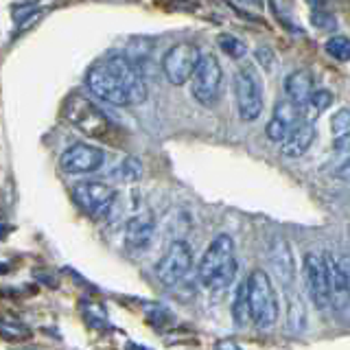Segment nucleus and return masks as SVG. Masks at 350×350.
<instances>
[{
	"instance_id": "obj_1",
	"label": "nucleus",
	"mask_w": 350,
	"mask_h": 350,
	"mask_svg": "<svg viewBox=\"0 0 350 350\" xmlns=\"http://www.w3.org/2000/svg\"><path fill=\"white\" fill-rule=\"evenodd\" d=\"M200 282L211 291H226L237 278L234 241L230 234H217L200 260Z\"/></svg>"
},
{
	"instance_id": "obj_2",
	"label": "nucleus",
	"mask_w": 350,
	"mask_h": 350,
	"mask_svg": "<svg viewBox=\"0 0 350 350\" xmlns=\"http://www.w3.org/2000/svg\"><path fill=\"white\" fill-rule=\"evenodd\" d=\"M250 320L258 328H271L278 320V295L271 278L262 269H254L245 280Z\"/></svg>"
},
{
	"instance_id": "obj_3",
	"label": "nucleus",
	"mask_w": 350,
	"mask_h": 350,
	"mask_svg": "<svg viewBox=\"0 0 350 350\" xmlns=\"http://www.w3.org/2000/svg\"><path fill=\"white\" fill-rule=\"evenodd\" d=\"M64 116L75 129H79L85 136L96 138V140H107L114 131L112 120H109L90 98H85L77 92L64 101Z\"/></svg>"
},
{
	"instance_id": "obj_4",
	"label": "nucleus",
	"mask_w": 350,
	"mask_h": 350,
	"mask_svg": "<svg viewBox=\"0 0 350 350\" xmlns=\"http://www.w3.org/2000/svg\"><path fill=\"white\" fill-rule=\"evenodd\" d=\"M234 98H237V112L241 120L252 123L262 112V79L256 72L254 66H241L234 75Z\"/></svg>"
},
{
	"instance_id": "obj_5",
	"label": "nucleus",
	"mask_w": 350,
	"mask_h": 350,
	"mask_svg": "<svg viewBox=\"0 0 350 350\" xmlns=\"http://www.w3.org/2000/svg\"><path fill=\"white\" fill-rule=\"evenodd\" d=\"M224 85V68L213 53L202 55L200 64L191 77V92L193 98L204 107H215L221 98Z\"/></svg>"
},
{
	"instance_id": "obj_6",
	"label": "nucleus",
	"mask_w": 350,
	"mask_h": 350,
	"mask_svg": "<svg viewBox=\"0 0 350 350\" xmlns=\"http://www.w3.org/2000/svg\"><path fill=\"white\" fill-rule=\"evenodd\" d=\"M202 59V51L191 42H180L171 46L162 57V72L171 85H184L191 79L197 64Z\"/></svg>"
},
{
	"instance_id": "obj_7",
	"label": "nucleus",
	"mask_w": 350,
	"mask_h": 350,
	"mask_svg": "<svg viewBox=\"0 0 350 350\" xmlns=\"http://www.w3.org/2000/svg\"><path fill=\"white\" fill-rule=\"evenodd\" d=\"M302 273H304V287L309 293V300L317 311L331 309V293H328V267L326 258L309 252L302 260Z\"/></svg>"
},
{
	"instance_id": "obj_8",
	"label": "nucleus",
	"mask_w": 350,
	"mask_h": 350,
	"mask_svg": "<svg viewBox=\"0 0 350 350\" xmlns=\"http://www.w3.org/2000/svg\"><path fill=\"white\" fill-rule=\"evenodd\" d=\"M193 265V250L186 241H173L156 265V278L164 287H173L186 278Z\"/></svg>"
},
{
	"instance_id": "obj_9",
	"label": "nucleus",
	"mask_w": 350,
	"mask_h": 350,
	"mask_svg": "<svg viewBox=\"0 0 350 350\" xmlns=\"http://www.w3.org/2000/svg\"><path fill=\"white\" fill-rule=\"evenodd\" d=\"M103 62L118 79V83L123 85V90L127 92L129 105H138V103L147 101L149 88H147L145 77H142V72L138 70L136 64H131L125 55H107Z\"/></svg>"
},
{
	"instance_id": "obj_10",
	"label": "nucleus",
	"mask_w": 350,
	"mask_h": 350,
	"mask_svg": "<svg viewBox=\"0 0 350 350\" xmlns=\"http://www.w3.org/2000/svg\"><path fill=\"white\" fill-rule=\"evenodd\" d=\"M85 83H88V88H90V92L96 94L98 98H101V101L118 105V107L129 105L127 92L123 90V85L118 83V79L112 75V70L107 68L103 59L96 62L92 68L88 70Z\"/></svg>"
},
{
	"instance_id": "obj_11",
	"label": "nucleus",
	"mask_w": 350,
	"mask_h": 350,
	"mask_svg": "<svg viewBox=\"0 0 350 350\" xmlns=\"http://www.w3.org/2000/svg\"><path fill=\"white\" fill-rule=\"evenodd\" d=\"M72 195L75 202L92 217H105L116 202V191L105 182H81L72 189Z\"/></svg>"
},
{
	"instance_id": "obj_12",
	"label": "nucleus",
	"mask_w": 350,
	"mask_h": 350,
	"mask_svg": "<svg viewBox=\"0 0 350 350\" xmlns=\"http://www.w3.org/2000/svg\"><path fill=\"white\" fill-rule=\"evenodd\" d=\"M328 267V293L335 313L350 311V260L348 258H326Z\"/></svg>"
},
{
	"instance_id": "obj_13",
	"label": "nucleus",
	"mask_w": 350,
	"mask_h": 350,
	"mask_svg": "<svg viewBox=\"0 0 350 350\" xmlns=\"http://www.w3.org/2000/svg\"><path fill=\"white\" fill-rule=\"evenodd\" d=\"M105 162V153L92 147V145H83V142H77V145L68 147L59 158V167L64 173L70 175H81V173H94L103 167Z\"/></svg>"
},
{
	"instance_id": "obj_14",
	"label": "nucleus",
	"mask_w": 350,
	"mask_h": 350,
	"mask_svg": "<svg viewBox=\"0 0 350 350\" xmlns=\"http://www.w3.org/2000/svg\"><path fill=\"white\" fill-rule=\"evenodd\" d=\"M267 260L269 267L273 271V276L280 282V287L284 291H293L295 284V260H293V252L289 247V243L284 239L276 237L269 241L267 245Z\"/></svg>"
},
{
	"instance_id": "obj_15",
	"label": "nucleus",
	"mask_w": 350,
	"mask_h": 350,
	"mask_svg": "<svg viewBox=\"0 0 350 350\" xmlns=\"http://www.w3.org/2000/svg\"><path fill=\"white\" fill-rule=\"evenodd\" d=\"M300 120H302V109L295 103H291L289 98H282V101H278L276 107H273V114L265 127V134L271 142H278L280 145Z\"/></svg>"
},
{
	"instance_id": "obj_16",
	"label": "nucleus",
	"mask_w": 350,
	"mask_h": 350,
	"mask_svg": "<svg viewBox=\"0 0 350 350\" xmlns=\"http://www.w3.org/2000/svg\"><path fill=\"white\" fill-rule=\"evenodd\" d=\"M153 234H156V219L151 213H138L125 226V241L131 250L149 247Z\"/></svg>"
},
{
	"instance_id": "obj_17",
	"label": "nucleus",
	"mask_w": 350,
	"mask_h": 350,
	"mask_svg": "<svg viewBox=\"0 0 350 350\" xmlns=\"http://www.w3.org/2000/svg\"><path fill=\"white\" fill-rule=\"evenodd\" d=\"M315 123H309V120H300L298 125H295L289 136L280 142V151L284 158H300L304 156L309 147L313 145L315 140Z\"/></svg>"
},
{
	"instance_id": "obj_18",
	"label": "nucleus",
	"mask_w": 350,
	"mask_h": 350,
	"mask_svg": "<svg viewBox=\"0 0 350 350\" xmlns=\"http://www.w3.org/2000/svg\"><path fill=\"white\" fill-rule=\"evenodd\" d=\"M284 92L291 103H295L300 109L309 101L313 92V77L309 70H293L287 79H284Z\"/></svg>"
},
{
	"instance_id": "obj_19",
	"label": "nucleus",
	"mask_w": 350,
	"mask_h": 350,
	"mask_svg": "<svg viewBox=\"0 0 350 350\" xmlns=\"http://www.w3.org/2000/svg\"><path fill=\"white\" fill-rule=\"evenodd\" d=\"M333 92L326 90V88H317V90L311 92L309 101L302 107V120H309V123H315L317 118L322 116L324 109H328L333 105Z\"/></svg>"
},
{
	"instance_id": "obj_20",
	"label": "nucleus",
	"mask_w": 350,
	"mask_h": 350,
	"mask_svg": "<svg viewBox=\"0 0 350 350\" xmlns=\"http://www.w3.org/2000/svg\"><path fill=\"white\" fill-rule=\"evenodd\" d=\"M287 326L291 333H304L306 328V309L300 295H295L293 291L287 293Z\"/></svg>"
},
{
	"instance_id": "obj_21",
	"label": "nucleus",
	"mask_w": 350,
	"mask_h": 350,
	"mask_svg": "<svg viewBox=\"0 0 350 350\" xmlns=\"http://www.w3.org/2000/svg\"><path fill=\"white\" fill-rule=\"evenodd\" d=\"M269 5H271L273 16H276V20L284 29L293 33H302L298 22L293 18V0H269Z\"/></svg>"
},
{
	"instance_id": "obj_22",
	"label": "nucleus",
	"mask_w": 350,
	"mask_h": 350,
	"mask_svg": "<svg viewBox=\"0 0 350 350\" xmlns=\"http://www.w3.org/2000/svg\"><path fill=\"white\" fill-rule=\"evenodd\" d=\"M151 51H153V42H151V40H147V38H136V40H131V42H129L125 57H127L131 64L140 66L142 62H147V59L151 57Z\"/></svg>"
},
{
	"instance_id": "obj_23",
	"label": "nucleus",
	"mask_w": 350,
	"mask_h": 350,
	"mask_svg": "<svg viewBox=\"0 0 350 350\" xmlns=\"http://www.w3.org/2000/svg\"><path fill=\"white\" fill-rule=\"evenodd\" d=\"M217 44H219V49L232 59H243L245 53H247L245 42L239 40L237 36H230V33H221V36L217 38Z\"/></svg>"
},
{
	"instance_id": "obj_24",
	"label": "nucleus",
	"mask_w": 350,
	"mask_h": 350,
	"mask_svg": "<svg viewBox=\"0 0 350 350\" xmlns=\"http://www.w3.org/2000/svg\"><path fill=\"white\" fill-rule=\"evenodd\" d=\"M324 51L337 62H348L350 59V40L344 36H333L326 40Z\"/></svg>"
},
{
	"instance_id": "obj_25",
	"label": "nucleus",
	"mask_w": 350,
	"mask_h": 350,
	"mask_svg": "<svg viewBox=\"0 0 350 350\" xmlns=\"http://www.w3.org/2000/svg\"><path fill=\"white\" fill-rule=\"evenodd\" d=\"M232 317L239 326H243L250 320V311H247V289L245 282L239 284L237 295H234V304H232Z\"/></svg>"
},
{
	"instance_id": "obj_26",
	"label": "nucleus",
	"mask_w": 350,
	"mask_h": 350,
	"mask_svg": "<svg viewBox=\"0 0 350 350\" xmlns=\"http://www.w3.org/2000/svg\"><path fill=\"white\" fill-rule=\"evenodd\" d=\"M116 173L123 182H138L142 178V162L134 156H129L118 164Z\"/></svg>"
},
{
	"instance_id": "obj_27",
	"label": "nucleus",
	"mask_w": 350,
	"mask_h": 350,
	"mask_svg": "<svg viewBox=\"0 0 350 350\" xmlns=\"http://www.w3.org/2000/svg\"><path fill=\"white\" fill-rule=\"evenodd\" d=\"M0 335L7 337V339H14V342H18V339H29L31 331H29L25 324L11 320V317H0Z\"/></svg>"
},
{
	"instance_id": "obj_28",
	"label": "nucleus",
	"mask_w": 350,
	"mask_h": 350,
	"mask_svg": "<svg viewBox=\"0 0 350 350\" xmlns=\"http://www.w3.org/2000/svg\"><path fill=\"white\" fill-rule=\"evenodd\" d=\"M228 3L247 18H258L265 9V0H228Z\"/></svg>"
},
{
	"instance_id": "obj_29",
	"label": "nucleus",
	"mask_w": 350,
	"mask_h": 350,
	"mask_svg": "<svg viewBox=\"0 0 350 350\" xmlns=\"http://www.w3.org/2000/svg\"><path fill=\"white\" fill-rule=\"evenodd\" d=\"M311 25L320 31H333L337 27V20H335V16L328 14L326 9H315L311 14Z\"/></svg>"
},
{
	"instance_id": "obj_30",
	"label": "nucleus",
	"mask_w": 350,
	"mask_h": 350,
	"mask_svg": "<svg viewBox=\"0 0 350 350\" xmlns=\"http://www.w3.org/2000/svg\"><path fill=\"white\" fill-rule=\"evenodd\" d=\"M350 129V109L348 107H342V109H337V112L333 114L331 118V131L335 136L339 134H344V131Z\"/></svg>"
},
{
	"instance_id": "obj_31",
	"label": "nucleus",
	"mask_w": 350,
	"mask_h": 350,
	"mask_svg": "<svg viewBox=\"0 0 350 350\" xmlns=\"http://www.w3.org/2000/svg\"><path fill=\"white\" fill-rule=\"evenodd\" d=\"M38 14V5L36 3H29V5H16L11 7V18L16 20V25L22 27L27 20H31L33 16Z\"/></svg>"
},
{
	"instance_id": "obj_32",
	"label": "nucleus",
	"mask_w": 350,
	"mask_h": 350,
	"mask_svg": "<svg viewBox=\"0 0 350 350\" xmlns=\"http://www.w3.org/2000/svg\"><path fill=\"white\" fill-rule=\"evenodd\" d=\"M333 149H335V153H342V156H350V129L344 131V134H339L333 140Z\"/></svg>"
},
{
	"instance_id": "obj_33",
	"label": "nucleus",
	"mask_w": 350,
	"mask_h": 350,
	"mask_svg": "<svg viewBox=\"0 0 350 350\" xmlns=\"http://www.w3.org/2000/svg\"><path fill=\"white\" fill-rule=\"evenodd\" d=\"M256 62L262 66V70H269V68H271V64H273V53H271V49H267V46H258V49H256Z\"/></svg>"
},
{
	"instance_id": "obj_34",
	"label": "nucleus",
	"mask_w": 350,
	"mask_h": 350,
	"mask_svg": "<svg viewBox=\"0 0 350 350\" xmlns=\"http://www.w3.org/2000/svg\"><path fill=\"white\" fill-rule=\"evenodd\" d=\"M217 350H241L234 342H219L217 344Z\"/></svg>"
},
{
	"instance_id": "obj_35",
	"label": "nucleus",
	"mask_w": 350,
	"mask_h": 350,
	"mask_svg": "<svg viewBox=\"0 0 350 350\" xmlns=\"http://www.w3.org/2000/svg\"><path fill=\"white\" fill-rule=\"evenodd\" d=\"M7 232H9V226L5 221H0V241L7 237Z\"/></svg>"
},
{
	"instance_id": "obj_36",
	"label": "nucleus",
	"mask_w": 350,
	"mask_h": 350,
	"mask_svg": "<svg viewBox=\"0 0 350 350\" xmlns=\"http://www.w3.org/2000/svg\"><path fill=\"white\" fill-rule=\"evenodd\" d=\"M309 5L313 7V11L315 9H324V0H309Z\"/></svg>"
}]
</instances>
